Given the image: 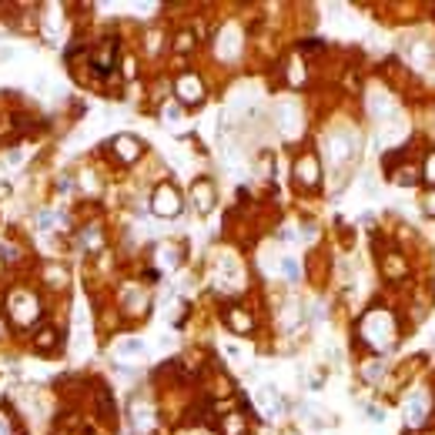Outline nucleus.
<instances>
[{"instance_id":"f257e3e1","label":"nucleus","mask_w":435,"mask_h":435,"mask_svg":"<svg viewBox=\"0 0 435 435\" xmlns=\"http://www.w3.org/2000/svg\"><path fill=\"white\" fill-rule=\"evenodd\" d=\"M157 211L161 214H174L178 211V194L168 188H161V194H157Z\"/></svg>"},{"instance_id":"f03ea898","label":"nucleus","mask_w":435,"mask_h":435,"mask_svg":"<svg viewBox=\"0 0 435 435\" xmlns=\"http://www.w3.org/2000/svg\"><path fill=\"white\" fill-rule=\"evenodd\" d=\"M141 352H144V341H137V338L117 345V355H141Z\"/></svg>"},{"instance_id":"7ed1b4c3","label":"nucleus","mask_w":435,"mask_h":435,"mask_svg":"<svg viewBox=\"0 0 435 435\" xmlns=\"http://www.w3.org/2000/svg\"><path fill=\"white\" fill-rule=\"evenodd\" d=\"M178 91H181V94H191L188 101H198V94H201V87H198V80H194V77H184V80L178 84Z\"/></svg>"},{"instance_id":"20e7f679","label":"nucleus","mask_w":435,"mask_h":435,"mask_svg":"<svg viewBox=\"0 0 435 435\" xmlns=\"http://www.w3.org/2000/svg\"><path fill=\"white\" fill-rule=\"evenodd\" d=\"M409 415H412V422H422V415H425V405H422V402H412V409H409Z\"/></svg>"},{"instance_id":"39448f33","label":"nucleus","mask_w":435,"mask_h":435,"mask_svg":"<svg viewBox=\"0 0 435 435\" xmlns=\"http://www.w3.org/2000/svg\"><path fill=\"white\" fill-rule=\"evenodd\" d=\"M281 271L288 275V278H298V265H295L291 258H284V261H281Z\"/></svg>"}]
</instances>
